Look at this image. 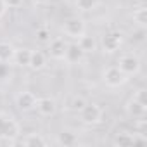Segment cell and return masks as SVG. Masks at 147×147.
Instances as JSON below:
<instances>
[{"mask_svg":"<svg viewBox=\"0 0 147 147\" xmlns=\"http://www.w3.org/2000/svg\"><path fill=\"white\" fill-rule=\"evenodd\" d=\"M31 2H33L35 5H45V4L49 2V0H31Z\"/></svg>","mask_w":147,"mask_h":147,"instance_id":"cell-27","label":"cell"},{"mask_svg":"<svg viewBox=\"0 0 147 147\" xmlns=\"http://www.w3.org/2000/svg\"><path fill=\"white\" fill-rule=\"evenodd\" d=\"M133 23L138 26V28H145L147 26V9L145 7H137L135 11H133Z\"/></svg>","mask_w":147,"mask_h":147,"instance_id":"cell-19","label":"cell"},{"mask_svg":"<svg viewBox=\"0 0 147 147\" xmlns=\"http://www.w3.org/2000/svg\"><path fill=\"white\" fill-rule=\"evenodd\" d=\"M97 5V0H76V9L82 12H88Z\"/></svg>","mask_w":147,"mask_h":147,"instance_id":"cell-21","label":"cell"},{"mask_svg":"<svg viewBox=\"0 0 147 147\" xmlns=\"http://www.w3.org/2000/svg\"><path fill=\"white\" fill-rule=\"evenodd\" d=\"M62 31L66 36H69L73 40H78L83 33H87V24L82 18H69L67 21H64Z\"/></svg>","mask_w":147,"mask_h":147,"instance_id":"cell-4","label":"cell"},{"mask_svg":"<svg viewBox=\"0 0 147 147\" xmlns=\"http://www.w3.org/2000/svg\"><path fill=\"white\" fill-rule=\"evenodd\" d=\"M85 104H87V100H85L83 97L76 95V97H73V99H71L69 109H71V111H75V113H80V111H82V109L85 107Z\"/></svg>","mask_w":147,"mask_h":147,"instance_id":"cell-22","label":"cell"},{"mask_svg":"<svg viewBox=\"0 0 147 147\" xmlns=\"http://www.w3.org/2000/svg\"><path fill=\"white\" fill-rule=\"evenodd\" d=\"M102 80H104V83H106L107 87L118 88V87H123V85L130 80V76H126L118 66H109V67H106L104 73H102Z\"/></svg>","mask_w":147,"mask_h":147,"instance_id":"cell-2","label":"cell"},{"mask_svg":"<svg viewBox=\"0 0 147 147\" xmlns=\"http://www.w3.org/2000/svg\"><path fill=\"white\" fill-rule=\"evenodd\" d=\"M66 49H67V43L62 38H54L49 42V55L54 61H64Z\"/></svg>","mask_w":147,"mask_h":147,"instance_id":"cell-8","label":"cell"},{"mask_svg":"<svg viewBox=\"0 0 147 147\" xmlns=\"http://www.w3.org/2000/svg\"><path fill=\"white\" fill-rule=\"evenodd\" d=\"M4 4L7 9H18L24 4V0H4Z\"/></svg>","mask_w":147,"mask_h":147,"instance_id":"cell-24","label":"cell"},{"mask_svg":"<svg viewBox=\"0 0 147 147\" xmlns=\"http://www.w3.org/2000/svg\"><path fill=\"white\" fill-rule=\"evenodd\" d=\"M133 99H137L140 104H144V106H147V94H145V90L144 88H138L137 92H135V95H133Z\"/></svg>","mask_w":147,"mask_h":147,"instance_id":"cell-23","label":"cell"},{"mask_svg":"<svg viewBox=\"0 0 147 147\" xmlns=\"http://www.w3.org/2000/svg\"><path fill=\"white\" fill-rule=\"evenodd\" d=\"M113 145H116V147H130V145H133V133H128V131L116 133V137L113 138Z\"/></svg>","mask_w":147,"mask_h":147,"instance_id":"cell-16","label":"cell"},{"mask_svg":"<svg viewBox=\"0 0 147 147\" xmlns=\"http://www.w3.org/2000/svg\"><path fill=\"white\" fill-rule=\"evenodd\" d=\"M83 57V50L80 49L78 43H67V49H66V55H64V61L69 62V64H76L78 61H82Z\"/></svg>","mask_w":147,"mask_h":147,"instance_id":"cell-11","label":"cell"},{"mask_svg":"<svg viewBox=\"0 0 147 147\" xmlns=\"http://www.w3.org/2000/svg\"><path fill=\"white\" fill-rule=\"evenodd\" d=\"M30 57H31V50H30V49H16L12 61H14L18 66H21V67H28Z\"/></svg>","mask_w":147,"mask_h":147,"instance_id":"cell-15","label":"cell"},{"mask_svg":"<svg viewBox=\"0 0 147 147\" xmlns=\"http://www.w3.org/2000/svg\"><path fill=\"white\" fill-rule=\"evenodd\" d=\"M125 111H126V114H128L130 118H133V119H142V118H145L147 106L140 104L137 99H133V97H131V99L126 102V106H125Z\"/></svg>","mask_w":147,"mask_h":147,"instance_id":"cell-9","label":"cell"},{"mask_svg":"<svg viewBox=\"0 0 147 147\" xmlns=\"http://www.w3.org/2000/svg\"><path fill=\"white\" fill-rule=\"evenodd\" d=\"M9 76V69H7V66H5V62H0V78H7Z\"/></svg>","mask_w":147,"mask_h":147,"instance_id":"cell-25","label":"cell"},{"mask_svg":"<svg viewBox=\"0 0 147 147\" xmlns=\"http://www.w3.org/2000/svg\"><path fill=\"white\" fill-rule=\"evenodd\" d=\"M121 45H123V33L121 31H107L100 38V47L106 54H113V52L119 50Z\"/></svg>","mask_w":147,"mask_h":147,"instance_id":"cell-5","label":"cell"},{"mask_svg":"<svg viewBox=\"0 0 147 147\" xmlns=\"http://www.w3.org/2000/svg\"><path fill=\"white\" fill-rule=\"evenodd\" d=\"M78 45H80V49L83 50V54H92V52L97 50V40H95V36L87 35V33H83V35L78 38Z\"/></svg>","mask_w":147,"mask_h":147,"instance_id":"cell-12","label":"cell"},{"mask_svg":"<svg viewBox=\"0 0 147 147\" xmlns=\"http://www.w3.org/2000/svg\"><path fill=\"white\" fill-rule=\"evenodd\" d=\"M5 11H7V7H5V4H4V0H0V19L5 16Z\"/></svg>","mask_w":147,"mask_h":147,"instance_id":"cell-26","label":"cell"},{"mask_svg":"<svg viewBox=\"0 0 147 147\" xmlns=\"http://www.w3.org/2000/svg\"><path fill=\"white\" fill-rule=\"evenodd\" d=\"M78 142V135L75 131H69V130H64L57 135V144L59 145H64V147H71Z\"/></svg>","mask_w":147,"mask_h":147,"instance_id":"cell-14","label":"cell"},{"mask_svg":"<svg viewBox=\"0 0 147 147\" xmlns=\"http://www.w3.org/2000/svg\"><path fill=\"white\" fill-rule=\"evenodd\" d=\"M102 114H104V111H102V107L99 104L87 102L85 107L80 111V119H82V123L92 126V125H99L102 121Z\"/></svg>","mask_w":147,"mask_h":147,"instance_id":"cell-3","label":"cell"},{"mask_svg":"<svg viewBox=\"0 0 147 147\" xmlns=\"http://www.w3.org/2000/svg\"><path fill=\"white\" fill-rule=\"evenodd\" d=\"M118 67L125 73L126 76H135L140 71V59L137 55H133V54L121 55L119 61H118Z\"/></svg>","mask_w":147,"mask_h":147,"instance_id":"cell-6","label":"cell"},{"mask_svg":"<svg viewBox=\"0 0 147 147\" xmlns=\"http://www.w3.org/2000/svg\"><path fill=\"white\" fill-rule=\"evenodd\" d=\"M49 142L40 135V133H30L24 140H23V145L26 147H45Z\"/></svg>","mask_w":147,"mask_h":147,"instance_id":"cell-17","label":"cell"},{"mask_svg":"<svg viewBox=\"0 0 147 147\" xmlns=\"http://www.w3.org/2000/svg\"><path fill=\"white\" fill-rule=\"evenodd\" d=\"M19 123L5 114H0V140H7V144H14V138L19 135Z\"/></svg>","mask_w":147,"mask_h":147,"instance_id":"cell-1","label":"cell"},{"mask_svg":"<svg viewBox=\"0 0 147 147\" xmlns=\"http://www.w3.org/2000/svg\"><path fill=\"white\" fill-rule=\"evenodd\" d=\"M0 144H2V140H0Z\"/></svg>","mask_w":147,"mask_h":147,"instance_id":"cell-28","label":"cell"},{"mask_svg":"<svg viewBox=\"0 0 147 147\" xmlns=\"http://www.w3.org/2000/svg\"><path fill=\"white\" fill-rule=\"evenodd\" d=\"M35 38H36V42H40V43H49V42H50V30L45 28V26L38 28L36 33H35Z\"/></svg>","mask_w":147,"mask_h":147,"instance_id":"cell-20","label":"cell"},{"mask_svg":"<svg viewBox=\"0 0 147 147\" xmlns=\"http://www.w3.org/2000/svg\"><path fill=\"white\" fill-rule=\"evenodd\" d=\"M14 102H16V107H18L21 113H30V111H33V109L36 107V95H35L33 92L24 90V92H19V94L16 95Z\"/></svg>","mask_w":147,"mask_h":147,"instance_id":"cell-7","label":"cell"},{"mask_svg":"<svg viewBox=\"0 0 147 147\" xmlns=\"http://www.w3.org/2000/svg\"><path fill=\"white\" fill-rule=\"evenodd\" d=\"M45 64H47V57H45V54L40 52V50H31V57H30V64H28V67L33 69V71H40V69L45 67Z\"/></svg>","mask_w":147,"mask_h":147,"instance_id":"cell-13","label":"cell"},{"mask_svg":"<svg viewBox=\"0 0 147 147\" xmlns=\"http://www.w3.org/2000/svg\"><path fill=\"white\" fill-rule=\"evenodd\" d=\"M14 52H16V49L11 43L0 42V62H11L14 59Z\"/></svg>","mask_w":147,"mask_h":147,"instance_id":"cell-18","label":"cell"},{"mask_svg":"<svg viewBox=\"0 0 147 147\" xmlns=\"http://www.w3.org/2000/svg\"><path fill=\"white\" fill-rule=\"evenodd\" d=\"M42 116H54L57 111V104L52 97H40L36 99V107H35Z\"/></svg>","mask_w":147,"mask_h":147,"instance_id":"cell-10","label":"cell"}]
</instances>
